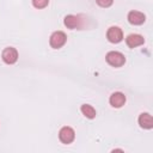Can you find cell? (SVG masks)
I'll list each match as a JSON object with an SVG mask.
<instances>
[{
  "mask_svg": "<svg viewBox=\"0 0 153 153\" xmlns=\"http://www.w3.org/2000/svg\"><path fill=\"white\" fill-rule=\"evenodd\" d=\"M80 110H81L82 115H84L85 117H87V118H93V117H96V110L93 109V106H91V105H88V104H82L81 108H80Z\"/></svg>",
  "mask_w": 153,
  "mask_h": 153,
  "instance_id": "obj_11",
  "label": "cell"
},
{
  "mask_svg": "<svg viewBox=\"0 0 153 153\" xmlns=\"http://www.w3.org/2000/svg\"><path fill=\"white\" fill-rule=\"evenodd\" d=\"M145 20H146L145 14L139 11H130L128 13V22L133 25H141L145 23Z\"/></svg>",
  "mask_w": 153,
  "mask_h": 153,
  "instance_id": "obj_6",
  "label": "cell"
},
{
  "mask_svg": "<svg viewBox=\"0 0 153 153\" xmlns=\"http://www.w3.org/2000/svg\"><path fill=\"white\" fill-rule=\"evenodd\" d=\"M139 124L143 129H151L153 128V118L148 112H142L139 116Z\"/></svg>",
  "mask_w": 153,
  "mask_h": 153,
  "instance_id": "obj_9",
  "label": "cell"
},
{
  "mask_svg": "<svg viewBox=\"0 0 153 153\" xmlns=\"http://www.w3.org/2000/svg\"><path fill=\"white\" fill-rule=\"evenodd\" d=\"M126 43L129 48H135V47H139L141 44L145 43V39L141 35H137V33H131L129 36H127L126 38Z\"/></svg>",
  "mask_w": 153,
  "mask_h": 153,
  "instance_id": "obj_7",
  "label": "cell"
},
{
  "mask_svg": "<svg viewBox=\"0 0 153 153\" xmlns=\"http://www.w3.org/2000/svg\"><path fill=\"white\" fill-rule=\"evenodd\" d=\"M75 137V133L71 127H62L59 131V139L62 143H71Z\"/></svg>",
  "mask_w": 153,
  "mask_h": 153,
  "instance_id": "obj_3",
  "label": "cell"
},
{
  "mask_svg": "<svg viewBox=\"0 0 153 153\" xmlns=\"http://www.w3.org/2000/svg\"><path fill=\"white\" fill-rule=\"evenodd\" d=\"M109 102H110L111 106H114V108H121L126 103V96L122 92H115V93H112L110 96Z\"/></svg>",
  "mask_w": 153,
  "mask_h": 153,
  "instance_id": "obj_8",
  "label": "cell"
},
{
  "mask_svg": "<svg viewBox=\"0 0 153 153\" xmlns=\"http://www.w3.org/2000/svg\"><path fill=\"white\" fill-rule=\"evenodd\" d=\"M105 59H106V62L110 66H114V67H121L126 62L124 55L122 53H120V51H109L106 54Z\"/></svg>",
  "mask_w": 153,
  "mask_h": 153,
  "instance_id": "obj_1",
  "label": "cell"
},
{
  "mask_svg": "<svg viewBox=\"0 0 153 153\" xmlns=\"http://www.w3.org/2000/svg\"><path fill=\"white\" fill-rule=\"evenodd\" d=\"M67 41V36L65 32L62 31H55L51 36H50V39H49V43H50V47L54 48V49H59L61 48Z\"/></svg>",
  "mask_w": 153,
  "mask_h": 153,
  "instance_id": "obj_2",
  "label": "cell"
},
{
  "mask_svg": "<svg viewBox=\"0 0 153 153\" xmlns=\"http://www.w3.org/2000/svg\"><path fill=\"white\" fill-rule=\"evenodd\" d=\"M96 1H97V4H98L100 7H109V6H111L112 2H114V0H96Z\"/></svg>",
  "mask_w": 153,
  "mask_h": 153,
  "instance_id": "obj_13",
  "label": "cell"
},
{
  "mask_svg": "<svg viewBox=\"0 0 153 153\" xmlns=\"http://www.w3.org/2000/svg\"><path fill=\"white\" fill-rule=\"evenodd\" d=\"M49 4V0H32V5L36 8H44Z\"/></svg>",
  "mask_w": 153,
  "mask_h": 153,
  "instance_id": "obj_12",
  "label": "cell"
},
{
  "mask_svg": "<svg viewBox=\"0 0 153 153\" xmlns=\"http://www.w3.org/2000/svg\"><path fill=\"white\" fill-rule=\"evenodd\" d=\"M1 56H2V60H4L5 63L13 65L18 60V51L14 48H12V47H7V48L4 49Z\"/></svg>",
  "mask_w": 153,
  "mask_h": 153,
  "instance_id": "obj_4",
  "label": "cell"
},
{
  "mask_svg": "<svg viewBox=\"0 0 153 153\" xmlns=\"http://www.w3.org/2000/svg\"><path fill=\"white\" fill-rule=\"evenodd\" d=\"M65 25L68 27V29H76V27H80V18L78 16H74V14H68L65 17V20H63Z\"/></svg>",
  "mask_w": 153,
  "mask_h": 153,
  "instance_id": "obj_10",
  "label": "cell"
},
{
  "mask_svg": "<svg viewBox=\"0 0 153 153\" xmlns=\"http://www.w3.org/2000/svg\"><path fill=\"white\" fill-rule=\"evenodd\" d=\"M106 37L111 43H118L123 38V32L118 26H111L106 32Z\"/></svg>",
  "mask_w": 153,
  "mask_h": 153,
  "instance_id": "obj_5",
  "label": "cell"
}]
</instances>
